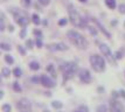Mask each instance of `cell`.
<instances>
[{"label":"cell","instance_id":"6da1fadb","mask_svg":"<svg viewBox=\"0 0 125 112\" xmlns=\"http://www.w3.org/2000/svg\"><path fill=\"white\" fill-rule=\"evenodd\" d=\"M67 36L69 37L71 42L80 49H85L88 47V41L85 40V37L82 34H80L76 31H68L67 32Z\"/></svg>","mask_w":125,"mask_h":112},{"label":"cell","instance_id":"7a4b0ae2","mask_svg":"<svg viewBox=\"0 0 125 112\" xmlns=\"http://www.w3.org/2000/svg\"><path fill=\"white\" fill-rule=\"evenodd\" d=\"M61 71L63 74V81L67 82V81L71 80L77 72V65L75 62H65V63L61 64L60 67Z\"/></svg>","mask_w":125,"mask_h":112},{"label":"cell","instance_id":"3957f363","mask_svg":"<svg viewBox=\"0 0 125 112\" xmlns=\"http://www.w3.org/2000/svg\"><path fill=\"white\" fill-rule=\"evenodd\" d=\"M90 64L96 72H103L105 70V60L97 54L90 56Z\"/></svg>","mask_w":125,"mask_h":112},{"label":"cell","instance_id":"277c9868","mask_svg":"<svg viewBox=\"0 0 125 112\" xmlns=\"http://www.w3.org/2000/svg\"><path fill=\"white\" fill-rule=\"evenodd\" d=\"M69 16H70L71 23H73L75 27H77V28H84V27H87L85 20H84V19L81 16V14L77 13L74 8H71L70 11H69Z\"/></svg>","mask_w":125,"mask_h":112},{"label":"cell","instance_id":"5b68a950","mask_svg":"<svg viewBox=\"0 0 125 112\" xmlns=\"http://www.w3.org/2000/svg\"><path fill=\"white\" fill-rule=\"evenodd\" d=\"M14 19H15V21L18 22V25H20L21 27H26L29 23V19H28V16L25 14V13H22V12H19L16 11L14 13Z\"/></svg>","mask_w":125,"mask_h":112},{"label":"cell","instance_id":"8992f818","mask_svg":"<svg viewBox=\"0 0 125 112\" xmlns=\"http://www.w3.org/2000/svg\"><path fill=\"white\" fill-rule=\"evenodd\" d=\"M99 49H101V51H102V54H103V56H105V59L108 60L110 63H111V64H116V61H115L114 55H112V53H111L110 48L106 46V44L101 43V44H99Z\"/></svg>","mask_w":125,"mask_h":112},{"label":"cell","instance_id":"52a82bcc","mask_svg":"<svg viewBox=\"0 0 125 112\" xmlns=\"http://www.w3.org/2000/svg\"><path fill=\"white\" fill-rule=\"evenodd\" d=\"M78 78L81 81L83 84H89V83H91V81H93V77H91V74H90V71L88 69H81L78 71Z\"/></svg>","mask_w":125,"mask_h":112},{"label":"cell","instance_id":"ba28073f","mask_svg":"<svg viewBox=\"0 0 125 112\" xmlns=\"http://www.w3.org/2000/svg\"><path fill=\"white\" fill-rule=\"evenodd\" d=\"M40 84L47 89H52L56 85L55 83V80H53L50 76H47V75H41L40 76Z\"/></svg>","mask_w":125,"mask_h":112},{"label":"cell","instance_id":"9c48e42d","mask_svg":"<svg viewBox=\"0 0 125 112\" xmlns=\"http://www.w3.org/2000/svg\"><path fill=\"white\" fill-rule=\"evenodd\" d=\"M16 107L19 111H31L32 109V103L28 98H21L16 103Z\"/></svg>","mask_w":125,"mask_h":112},{"label":"cell","instance_id":"30bf717a","mask_svg":"<svg viewBox=\"0 0 125 112\" xmlns=\"http://www.w3.org/2000/svg\"><path fill=\"white\" fill-rule=\"evenodd\" d=\"M110 112H124V107L122 103L117 99H112L110 103Z\"/></svg>","mask_w":125,"mask_h":112},{"label":"cell","instance_id":"8fae6325","mask_svg":"<svg viewBox=\"0 0 125 112\" xmlns=\"http://www.w3.org/2000/svg\"><path fill=\"white\" fill-rule=\"evenodd\" d=\"M49 50H53V51H65L68 50V46L63 42H59V43H53V44H49L48 46Z\"/></svg>","mask_w":125,"mask_h":112},{"label":"cell","instance_id":"7c38bea8","mask_svg":"<svg viewBox=\"0 0 125 112\" xmlns=\"http://www.w3.org/2000/svg\"><path fill=\"white\" fill-rule=\"evenodd\" d=\"M47 72L49 74V76L53 78V80H55L56 77H57V74H56V69H55V67L53 65V64H48L47 65Z\"/></svg>","mask_w":125,"mask_h":112},{"label":"cell","instance_id":"4fadbf2b","mask_svg":"<svg viewBox=\"0 0 125 112\" xmlns=\"http://www.w3.org/2000/svg\"><path fill=\"white\" fill-rule=\"evenodd\" d=\"M29 69L33 70V71H38V70L40 69V63H39V62H36V61H33V62H31V63H29Z\"/></svg>","mask_w":125,"mask_h":112},{"label":"cell","instance_id":"5bb4252c","mask_svg":"<svg viewBox=\"0 0 125 112\" xmlns=\"http://www.w3.org/2000/svg\"><path fill=\"white\" fill-rule=\"evenodd\" d=\"M95 22H96V25H97V26L99 27V29H101V31L103 32L104 35H106V37H109V39H110V36H111V35H110V33L108 32V31H106V29H105V28H104V27L102 26V25H101V22L97 21V20H95Z\"/></svg>","mask_w":125,"mask_h":112},{"label":"cell","instance_id":"9a60e30c","mask_svg":"<svg viewBox=\"0 0 125 112\" xmlns=\"http://www.w3.org/2000/svg\"><path fill=\"white\" fill-rule=\"evenodd\" d=\"M52 106L54 107L55 110H60V109H62L63 104H62L61 102H59V101H53L52 102Z\"/></svg>","mask_w":125,"mask_h":112},{"label":"cell","instance_id":"2e32d148","mask_svg":"<svg viewBox=\"0 0 125 112\" xmlns=\"http://www.w3.org/2000/svg\"><path fill=\"white\" fill-rule=\"evenodd\" d=\"M96 112H108V106H106L105 104H101V105L97 106Z\"/></svg>","mask_w":125,"mask_h":112},{"label":"cell","instance_id":"e0dca14e","mask_svg":"<svg viewBox=\"0 0 125 112\" xmlns=\"http://www.w3.org/2000/svg\"><path fill=\"white\" fill-rule=\"evenodd\" d=\"M105 4H106V6L109 8L114 10L115 7H116V0H105Z\"/></svg>","mask_w":125,"mask_h":112},{"label":"cell","instance_id":"ac0fdd59","mask_svg":"<svg viewBox=\"0 0 125 112\" xmlns=\"http://www.w3.org/2000/svg\"><path fill=\"white\" fill-rule=\"evenodd\" d=\"M1 75L7 78V77L11 76V70L8 69V68H2V70H1Z\"/></svg>","mask_w":125,"mask_h":112},{"label":"cell","instance_id":"d6986e66","mask_svg":"<svg viewBox=\"0 0 125 112\" xmlns=\"http://www.w3.org/2000/svg\"><path fill=\"white\" fill-rule=\"evenodd\" d=\"M13 75L15 76L16 78H19V77H21L22 75V71L20 68H14V70H13Z\"/></svg>","mask_w":125,"mask_h":112},{"label":"cell","instance_id":"ffe728a7","mask_svg":"<svg viewBox=\"0 0 125 112\" xmlns=\"http://www.w3.org/2000/svg\"><path fill=\"white\" fill-rule=\"evenodd\" d=\"M1 111L2 112H11L12 111V107H11V105L10 104H4L2 106H1Z\"/></svg>","mask_w":125,"mask_h":112},{"label":"cell","instance_id":"44dd1931","mask_svg":"<svg viewBox=\"0 0 125 112\" xmlns=\"http://www.w3.org/2000/svg\"><path fill=\"white\" fill-rule=\"evenodd\" d=\"M13 90L16 91V92H21L22 88L20 86V84H19L18 82H14V83H13Z\"/></svg>","mask_w":125,"mask_h":112},{"label":"cell","instance_id":"7402d4cb","mask_svg":"<svg viewBox=\"0 0 125 112\" xmlns=\"http://www.w3.org/2000/svg\"><path fill=\"white\" fill-rule=\"evenodd\" d=\"M75 112H89V109H88V106H85V105H80Z\"/></svg>","mask_w":125,"mask_h":112},{"label":"cell","instance_id":"603a6c76","mask_svg":"<svg viewBox=\"0 0 125 112\" xmlns=\"http://www.w3.org/2000/svg\"><path fill=\"white\" fill-rule=\"evenodd\" d=\"M5 29V18L4 15H0V31Z\"/></svg>","mask_w":125,"mask_h":112},{"label":"cell","instance_id":"cb8c5ba5","mask_svg":"<svg viewBox=\"0 0 125 112\" xmlns=\"http://www.w3.org/2000/svg\"><path fill=\"white\" fill-rule=\"evenodd\" d=\"M0 48L4 49V50H7V51H10V50H11V47H10V44H7V43H4V42L0 43Z\"/></svg>","mask_w":125,"mask_h":112},{"label":"cell","instance_id":"d4e9b609","mask_svg":"<svg viewBox=\"0 0 125 112\" xmlns=\"http://www.w3.org/2000/svg\"><path fill=\"white\" fill-rule=\"evenodd\" d=\"M87 28H88V31L91 33L93 35H97V29H96L95 27H93V26H87Z\"/></svg>","mask_w":125,"mask_h":112},{"label":"cell","instance_id":"484cf974","mask_svg":"<svg viewBox=\"0 0 125 112\" xmlns=\"http://www.w3.org/2000/svg\"><path fill=\"white\" fill-rule=\"evenodd\" d=\"M5 61L8 64H13V62H14V60H13V57L11 55H5Z\"/></svg>","mask_w":125,"mask_h":112},{"label":"cell","instance_id":"4316f807","mask_svg":"<svg viewBox=\"0 0 125 112\" xmlns=\"http://www.w3.org/2000/svg\"><path fill=\"white\" fill-rule=\"evenodd\" d=\"M32 19H33V22H34L35 25H40V18H39V15H36V14H33Z\"/></svg>","mask_w":125,"mask_h":112},{"label":"cell","instance_id":"83f0119b","mask_svg":"<svg viewBox=\"0 0 125 112\" xmlns=\"http://www.w3.org/2000/svg\"><path fill=\"white\" fill-rule=\"evenodd\" d=\"M39 2L41 4V5H43V6H47L49 4V0H39Z\"/></svg>","mask_w":125,"mask_h":112},{"label":"cell","instance_id":"f1b7e54d","mask_svg":"<svg viewBox=\"0 0 125 112\" xmlns=\"http://www.w3.org/2000/svg\"><path fill=\"white\" fill-rule=\"evenodd\" d=\"M119 12L122 14H124L125 13V5H119Z\"/></svg>","mask_w":125,"mask_h":112},{"label":"cell","instance_id":"f546056e","mask_svg":"<svg viewBox=\"0 0 125 112\" xmlns=\"http://www.w3.org/2000/svg\"><path fill=\"white\" fill-rule=\"evenodd\" d=\"M22 4L25 6H29L31 5V0H22Z\"/></svg>","mask_w":125,"mask_h":112},{"label":"cell","instance_id":"4dcf8cb0","mask_svg":"<svg viewBox=\"0 0 125 112\" xmlns=\"http://www.w3.org/2000/svg\"><path fill=\"white\" fill-rule=\"evenodd\" d=\"M65 23H67V19H62V20H60V22H59L60 26H63V25H65Z\"/></svg>","mask_w":125,"mask_h":112},{"label":"cell","instance_id":"1f68e13d","mask_svg":"<svg viewBox=\"0 0 125 112\" xmlns=\"http://www.w3.org/2000/svg\"><path fill=\"white\" fill-rule=\"evenodd\" d=\"M118 93H119V97H123V98H125V91L124 90H120Z\"/></svg>","mask_w":125,"mask_h":112},{"label":"cell","instance_id":"d6a6232c","mask_svg":"<svg viewBox=\"0 0 125 112\" xmlns=\"http://www.w3.org/2000/svg\"><path fill=\"white\" fill-rule=\"evenodd\" d=\"M25 35H26V29L23 28V29L21 31V33H20V36H21V37H25Z\"/></svg>","mask_w":125,"mask_h":112},{"label":"cell","instance_id":"836d02e7","mask_svg":"<svg viewBox=\"0 0 125 112\" xmlns=\"http://www.w3.org/2000/svg\"><path fill=\"white\" fill-rule=\"evenodd\" d=\"M32 46H33V42L31 41V40H28L27 41V47L28 48H32Z\"/></svg>","mask_w":125,"mask_h":112},{"label":"cell","instance_id":"e575fe53","mask_svg":"<svg viewBox=\"0 0 125 112\" xmlns=\"http://www.w3.org/2000/svg\"><path fill=\"white\" fill-rule=\"evenodd\" d=\"M36 44L39 46V48L42 46V42H41V40H40V39H38V40H36Z\"/></svg>","mask_w":125,"mask_h":112},{"label":"cell","instance_id":"d590c367","mask_svg":"<svg viewBox=\"0 0 125 112\" xmlns=\"http://www.w3.org/2000/svg\"><path fill=\"white\" fill-rule=\"evenodd\" d=\"M116 59L117 60H119V59H122V54L118 51V53H116Z\"/></svg>","mask_w":125,"mask_h":112},{"label":"cell","instance_id":"8d00e7d4","mask_svg":"<svg viewBox=\"0 0 125 112\" xmlns=\"http://www.w3.org/2000/svg\"><path fill=\"white\" fill-rule=\"evenodd\" d=\"M19 51H20L21 54H23V55H25V53H26V51H25V50H23V49H22L21 47H19Z\"/></svg>","mask_w":125,"mask_h":112},{"label":"cell","instance_id":"74e56055","mask_svg":"<svg viewBox=\"0 0 125 112\" xmlns=\"http://www.w3.org/2000/svg\"><path fill=\"white\" fill-rule=\"evenodd\" d=\"M2 97H4V91H2V90H0V99H1Z\"/></svg>","mask_w":125,"mask_h":112},{"label":"cell","instance_id":"f35d334b","mask_svg":"<svg viewBox=\"0 0 125 112\" xmlns=\"http://www.w3.org/2000/svg\"><path fill=\"white\" fill-rule=\"evenodd\" d=\"M42 112H50V111H48V110H43Z\"/></svg>","mask_w":125,"mask_h":112},{"label":"cell","instance_id":"ab89813d","mask_svg":"<svg viewBox=\"0 0 125 112\" xmlns=\"http://www.w3.org/2000/svg\"><path fill=\"white\" fill-rule=\"evenodd\" d=\"M80 1H82V2H84V1H87V0H80Z\"/></svg>","mask_w":125,"mask_h":112},{"label":"cell","instance_id":"60d3db41","mask_svg":"<svg viewBox=\"0 0 125 112\" xmlns=\"http://www.w3.org/2000/svg\"><path fill=\"white\" fill-rule=\"evenodd\" d=\"M20 112H29V111H20Z\"/></svg>","mask_w":125,"mask_h":112},{"label":"cell","instance_id":"b9f144b4","mask_svg":"<svg viewBox=\"0 0 125 112\" xmlns=\"http://www.w3.org/2000/svg\"><path fill=\"white\" fill-rule=\"evenodd\" d=\"M0 84H1V80H0Z\"/></svg>","mask_w":125,"mask_h":112},{"label":"cell","instance_id":"7bdbcfd3","mask_svg":"<svg viewBox=\"0 0 125 112\" xmlns=\"http://www.w3.org/2000/svg\"><path fill=\"white\" fill-rule=\"evenodd\" d=\"M60 112H62V111H60Z\"/></svg>","mask_w":125,"mask_h":112}]
</instances>
